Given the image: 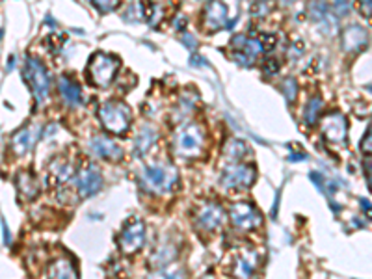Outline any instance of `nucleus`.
I'll return each instance as SVG.
<instances>
[{
  "mask_svg": "<svg viewBox=\"0 0 372 279\" xmlns=\"http://www.w3.org/2000/svg\"><path fill=\"white\" fill-rule=\"evenodd\" d=\"M175 155L183 158H198L203 153L205 147V130L196 123L183 125L177 129L172 142Z\"/></svg>",
  "mask_w": 372,
  "mask_h": 279,
  "instance_id": "1",
  "label": "nucleus"
},
{
  "mask_svg": "<svg viewBox=\"0 0 372 279\" xmlns=\"http://www.w3.org/2000/svg\"><path fill=\"white\" fill-rule=\"evenodd\" d=\"M179 175L169 164H149L142 169V185L153 194H169L177 185Z\"/></svg>",
  "mask_w": 372,
  "mask_h": 279,
  "instance_id": "2",
  "label": "nucleus"
},
{
  "mask_svg": "<svg viewBox=\"0 0 372 279\" xmlns=\"http://www.w3.org/2000/svg\"><path fill=\"white\" fill-rule=\"evenodd\" d=\"M119 71V60L106 52H95L87 63V76L93 86L108 87Z\"/></svg>",
  "mask_w": 372,
  "mask_h": 279,
  "instance_id": "3",
  "label": "nucleus"
},
{
  "mask_svg": "<svg viewBox=\"0 0 372 279\" xmlns=\"http://www.w3.org/2000/svg\"><path fill=\"white\" fill-rule=\"evenodd\" d=\"M99 119L103 127L112 134H125L129 130L132 116L129 106L121 101H106L99 108Z\"/></svg>",
  "mask_w": 372,
  "mask_h": 279,
  "instance_id": "4",
  "label": "nucleus"
},
{
  "mask_svg": "<svg viewBox=\"0 0 372 279\" xmlns=\"http://www.w3.org/2000/svg\"><path fill=\"white\" fill-rule=\"evenodd\" d=\"M23 79H25L26 84L30 86L37 103H43V101L49 97V73H47L45 65L39 62L37 58H32V56L26 58L25 65H23Z\"/></svg>",
  "mask_w": 372,
  "mask_h": 279,
  "instance_id": "5",
  "label": "nucleus"
},
{
  "mask_svg": "<svg viewBox=\"0 0 372 279\" xmlns=\"http://www.w3.org/2000/svg\"><path fill=\"white\" fill-rule=\"evenodd\" d=\"M143 242H145V223L140 218H130L118 236L121 254L134 255L142 249Z\"/></svg>",
  "mask_w": 372,
  "mask_h": 279,
  "instance_id": "6",
  "label": "nucleus"
},
{
  "mask_svg": "<svg viewBox=\"0 0 372 279\" xmlns=\"http://www.w3.org/2000/svg\"><path fill=\"white\" fill-rule=\"evenodd\" d=\"M229 218L236 229L240 231H255L262 225L260 212L249 201H236V203L231 205Z\"/></svg>",
  "mask_w": 372,
  "mask_h": 279,
  "instance_id": "7",
  "label": "nucleus"
},
{
  "mask_svg": "<svg viewBox=\"0 0 372 279\" xmlns=\"http://www.w3.org/2000/svg\"><path fill=\"white\" fill-rule=\"evenodd\" d=\"M231 47H233V60H235L238 65H242V68L254 65L257 56L265 50V45H262L260 39L246 36H236L235 39L231 41Z\"/></svg>",
  "mask_w": 372,
  "mask_h": 279,
  "instance_id": "8",
  "label": "nucleus"
},
{
  "mask_svg": "<svg viewBox=\"0 0 372 279\" xmlns=\"http://www.w3.org/2000/svg\"><path fill=\"white\" fill-rule=\"evenodd\" d=\"M257 179V172L251 166L246 164H231L229 167H225L222 174L223 188H231V190H240V188H249Z\"/></svg>",
  "mask_w": 372,
  "mask_h": 279,
  "instance_id": "9",
  "label": "nucleus"
},
{
  "mask_svg": "<svg viewBox=\"0 0 372 279\" xmlns=\"http://www.w3.org/2000/svg\"><path fill=\"white\" fill-rule=\"evenodd\" d=\"M223 222H225V211L222 209V205L214 201H207L196 212V227L205 233H214L222 227Z\"/></svg>",
  "mask_w": 372,
  "mask_h": 279,
  "instance_id": "10",
  "label": "nucleus"
},
{
  "mask_svg": "<svg viewBox=\"0 0 372 279\" xmlns=\"http://www.w3.org/2000/svg\"><path fill=\"white\" fill-rule=\"evenodd\" d=\"M74 183H76V192L82 199L92 198V196L99 192L101 186H103V175H101L99 167L95 164H87V166L79 169Z\"/></svg>",
  "mask_w": 372,
  "mask_h": 279,
  "instance_id": "11",
  "label": "nucleus"
},
{
  "mask_svg": "<svg viewBox=\"0 0 372 279\" xmlns=\"http://www.w3.org/2000/svg\"><path fill=\"white\" fill-rule=\"evenodd\" d=\"M320 130L322 136L331 143H344L348 134V123L347 118L341 112H329L320 119Z\"/></svg>",
  "mask_w": 372,
  "mask_h": 279,
  "instance_id": "12",
  "label": "nucleus"
},
{
  "mask_svg": "<svg viewBox=\"0 0 372 279\" xmlns=\"http://www.w3.org/2000/svg\"><path fill=\"white\" fill-rule=\"evenodd\" d=\"M203 25L207 30L216 32L227 26V8L220 0H211L203 10Z\"/></svg>",
  "mask_w": 372,
  "mask_h": 279,
  "instance_id": "13",
  "label": "nucleus"
},
{
  "mask_svg": "<svg viewBox=\"0 0 372 279\" xmlns=\"http://www.w3.org/2000/svg\"><path fill=\"white\" fill-rule=\"evenodd\" d=\"M90 149H92V153L95 156H99V158H105V161H112V162H118L123 158V149L119 143H116L110 138L105 136H95L90 142Z\"/></svg>",
  "mask_w": 372,
  "mask_h": 279,
  "instance_id": "14",
  "label": "nucleus"
},
{
  "mask_svg": "<svg viewBox=\"0 0 372 279\" xmlns=\"http://www.w3.org/2000/svg\"><path fill=\"white\" fill-rule=\"evenodd\" d=\"M37 138H39V127H25V129L17 130V132L13 134L10 147H12L15 155L23 156L34 147Z\"/></svg>",
  "mask_w": 372,
  "mask_h": 279,
  "instance_id": "15",
  "label": "nucleus"
},
{
  "mask_svg": "<svg viewBox=\"0 0 372 279\" xmlns=\"http://www.w3.org/2000/svg\"><path fill=\"white\" fill-rule=\"evenodd\" d=\"M257 270V254L251 249H242L233 260V276L236 279H249Z\"/></svg>",
  "mask_w": 372,
  "mask_h": 279,
  "instance_id": "16",
  "label": "nucleus"
},
{
  "mask_svg": "<svg viewBox=\"0 0 372 279\" xmlns=\"http://www.w3.org/2000/svg\"><path fill=\"white\" fill-rule=\"evenodd\" d=\"M15 185H17L19 196L26 201H32V199L37 198V194H39V179H37V175L30 169H23V172H19L17 177H15Z\"/></svg>",
  "mask_w": 372,
  "mask_h": 279,
  "instance_id": "17",
  "label": "nucleus"
},
{
  "mask_svg": "<svg viewBox=\"0 0 372 279\" xmlns=\"http://www.w3.org/2000/svg\"><path fill=\"white\" fill-rule=\"evenodd\" d=\"M366 43H369V36H366L365 28H361V26L352 25L342 32V50L344 52H360Z\"/></svg>",
  "mask_w": 372,
  "mask_h": 279,
  "instance_id": "18",
  "label": "nucleus"
},
{
  "mask_svg": "<svg viewBox=\"0 0 372 279\" xmlns=\"http://www.w3.org/2000/svg\"><path fill=\"white\" fill-rule=\"evenodd\" d=\"M307 15L313 23H318V25L326 26V28H331V30H337V23H333V17L329 13V6L326 0H311L309 6H307Z\"/></svg>",
  "mask_w": 372,
  "mask_h": 279,
  "instance_id": "19",
  "label": "nucleus"
},
{
  "mask_svg": "<svg viewBox=\"0 0 372 279\" xmlns=\"http://www.w3.org/2000/svg\"><path fill=\"white\" fill-rule=\"evenodd\" d=\"M73 174H74L73 164H71L68 158L60 156V158H56V161L50 162L49 183L54 186H60L63 185V183H68V180L73 177Z\"/></svg>",
  "mask_w": 372,
  "mask_h": 279,
  "instance_id": "20",
  "label": "nucleus"
},
{
  "mask_svg": "<svg viewBox=\"0 0 372 279\" xmlns=\"http://www.w3.org/2000/svg\"><path fill=\"white\" fill-rule=\"evenodd\" d=\"M58 90H60V95L62 99L65 101V105L69 106H79L82 103V90L81 86L74 81L68 79V76H62L60 82H58Z\"/></svg>",
  "mask_w": 372,
  "mask_h": 279,
  "instance_id": "21",
  "label": "nucleus"
},
{
  "mask_svg": "<svg viewBox=\"0 0 372 279\" xmlns=\"http://www.w3.org/2000/svg\"><path fill=\"white\" fill-rule=\"evenodd\" d=\"M49 279H79L76 268L71 259H56L49 267Z\"/></svg>",
  "mask_w": 372,
  "mask_h": 279,
  "instance_id": "22",
  "label": "nucleus"
},
{
  "mask_svg": "<svg viewBox=\"0 0 372 279\" xmlns=\"http://www.w3.org/2000/svg\"><path fill=\"white\" fill-rule=\"evenodd\" d=\"M156 138H158V134H156V130L151 129V127H143V129L138 130L136 138H134V151H136V155H145L149 149L156 143Z\"/></svg>",
  "mask_w": 372,
  "mask_h": 279,
  "instance_id": "23",
  "label": "nucleus"
},
{
  "mask_svg": "<svg viewBox=\"0 0 372 279\" xmlns=\"http://www.w3.org/2000/svg\"><path fill=\"white\" fill-rule=\"evenodd\" d=\"M246 153H248V145H246V142L238 140V138H231V140H227L225 147H223V158L229 161L231 164L242 161V158L246 156Z\"/></svg>",
  "mask_w": 372,
  "mask_h": 279,
  "instance_id": "24",
  "label": "nucleus"
},
{
  "mask_svg": "<svg viewBox=\"0 0 372 279\" xmlns=\"http://www.w3.org/2000/svg\"><path fill=\"white\" fill-rule=\"evenodd\" d=\"M177 255V248H175L174 242H162L158 244V249L153 255V265L156 268L166 267L169 260H174V257Z\"/></svg>",
  "mask_w": 372,
  "mask_h": 279,
  "instance_id": "25",
  "label": "nucleus"
},
{
  "mask_svg": "<svg viewBox=\"0 0 372 279\" xmlns=\"http://www.w3.org/2000/svg\"><path fill=\"white\" fill-rule=\"evenodd\" d=\"M322 99L320 97H313V99L307 103V106H305V112H304V121L309 127H313V125L318 123V119H320V110H322Z\"/></svg>",
  "mask_w": 372,
  "mask_h": 279,
  "instance_id": "26",
  "label": "nucleus"
},
{
  "mask_svg": "<svg viewBox=\"0 0 372 279\" xmlns=\"http://www.w3.org/2000/svg\"><path fill=\"white\" fill-rule=\"evenodd\" d=\"M147 279H185V270L179 267H162L149 273Z\"/></svg>",
  "mask_w": 372,
  "mask_h": 279,
  "instance_id": "27",
  "label": "nucleus"
},
{
  "mask_svg": "<svg viewBox=\"0 0 372 279\" xmlns=\"http://www.w3.org/2000/svg\"><path fill=\"white\" fill-rule=\"evenodd\" d=\"M283 93H285L287 97V103H294L296 101V95H298V84L294 79H285V82H283Z\"/></svg>",
  "mask_w": 372,
  "mask_h": 279,
  "instance_id": "28",
  "label": "nucleus"
},
{
  "mask_svg": "<svg viewBox=\"0 0 372 279\" xmlns=\"http://www.w3.org/2000/svg\"><path fill=\"white\" fill-rule=\"evenodd\" d=\"M93 8L101 13H110L118 8L119 0H92Z\"/></svg>",
  "mask_w": 372,
  "mask_h": 279,
  "instance_id": "29",
  "label": "nucleus"
},
{
  "mask_svg": "<svg viewBox=\"0 0 372 279\" xmlns=\"http://www.w3.org/2000/svg\"><path fill=\"white\" fill-rule=\"evenodd\" d=\"M361 151L365 153V155L372 156V121L369 125V129H366L365 136L361 140Z\"/></svg>",
  "mask_w": 372,
  "mask_h": 279,
  "instance_id": "30",
  "label": "nucleus"
},
{
  "mask_svg": "<svg viewBox=\"0 0 372 279\" xmlns=\"http://www.w3.org/2000/svg\"><path fill=\"white\" fill-rule=\"evenodd\" d=\"M333 12L339 15V17H344L350 13V4L348 0H335L333 2Z\"/></svg>",
  "mask_w": 372,
  "mask_h": 279,
  "instance_id": "31",
  "label": "nucleus"
},
{
  "mask_svg": "<svg viewBox=\"0 0 372 279\" xmlns=\"http://www.w3.org/2000/svg\"><path fill=\"white\" fill-rule=\"evenodd\" d=\"M262 69H265V73H267V74H276L279 71L278 60H273V58H270V60H267V62H265Z\"/></svg>",
  "mask_w": 372,
  "mask_h": 279,
  "instance_id": "32",
  "label": "nucleus"
},
{
  "mask_svg": "<svg viewBox=\"0 0 372 279\" xmlns=\"http://www.w3.org/2000/svg\"><path fill=\"white\" fill-rule=\"evenodd\" d=\"M361 4V12L365 15H372V0H360Z\"/></svg>",
  "mask_w": 372,
  "mask_h": 279,
  "instance_id": "33",
  "label": "nucleus"
},
{
  "mask_svg": "<svg viewBox=\"0 0 372 279\" xmlns=\"http://www.w3.org/2000/svg\"><path fill=\"white\" fill-rule=\"evenodd\" d=\"M365 175H366V183L371 186L372 190V161L365 162Z\"/></svg>",
  "mask_w": 372,
  "mask_h": 279,
  "instance_id": "34",
  "label": "nucleus"
},
{
  "mask_svg": "<svg viewBox=\"0 0 372 279\" xmlns=\"http://www.w3.org/2000/svg\"><path fill=\"white\" fill-rule=\"evenodd\" d=\"M183 43H185L186 47H190V49H196L198 41H196V39H194V37L190 36V34H186V36L183 37Z\"/></svg>",
  "mask_w": 372,
  "mask_h": 279,
  "instance_id": "35",
  "label": "nucleus"
},
{
  "mask_svg": "<svg viewBox=\"0 0 372 279\" xmlns=\"http://www.w3.org/2000/svg\"><path fill=\"white\" fill-rule=\"evenodd\" d=\"M2 229H4V244H10V231H8V227H6V222H4V220H2Z\"/></svg>",
  "mask_w": 372,
  "mask_h": 279,
  "instance_id": "36",
  "label": "nucleus"
},
{
  "mask_svg": "<svg viewBox=\"0 0 372 279\" xmlns=\"http://www.w3.org/2000/svg\"><path fill=\"white\" fill-rule=\"evenodd\" d=\"M292 162H298V161H307V155L305 153H296V155L291 156Z\"/></svg>",
  "mask_w": 372,
  "mask_h": 279,
  "instance_id": "37",
  "label": "nucleus"
},
{
  "mask_svg": "<svg viewBox=\"0 0 372 279\" xmlns=\"http://www.w3.org/2000/svg\"><path fill=\"white\" fill-rule=\"evenodd\" d=\"M283 4H291V2H294V0H281Z\"/></svg>",
  "mask_w": 372,
  "mask_h": 279,
  "instance_id": "38",
  "label": "nucleus"
},
{
  "mask_svg": "<svg viewBox=\"0 0 372 279\" xmlns=\"http://www.w3.org/2000/svg\"><path fill=\"white\" fill-rule=\"evenodd\" d=\"M257 2H265V0H257Z\"/></svg>",
  "mask_w": 372,
  "mask_h": 279,
  "instance_id": "39",
  "label": "nucleus"
}]
</instances>
